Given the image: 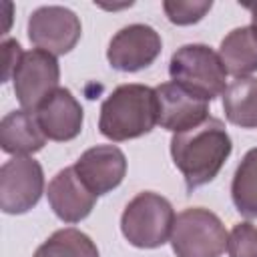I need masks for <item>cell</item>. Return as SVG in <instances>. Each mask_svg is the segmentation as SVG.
<instances>
[{
	"instance_id": "277c9868",
	"label": "cell",
	"mask_w": 257,
	"mask_h": 257,
	"mask_svg": "<svg viewBox=\"0 0 257 257\" xmlns=\"http://www.w3.org/2000/svg\"><path fill=\"white\" fill-rule=\"evenodd\" d=\"M169 74L173 82L207 98L209 102L227 88V70L223 60L219 52L207 44H185L177 48L169 60Z\"/></svg>"
},
{
	"instance_id": "ac0fdd59",
	"label": "cell",
	"mask_w": 257,
	"mask_h": 257,
	"mask_svg": "<svg viewBox=\"0 0 257 257\" xmlns=\"http://www.w3.org/2000/svg\"><path fill=\"white\" fill-rule=\"evenodd\" d=\"M32 257H100L96 243L80 229L64 227L54 231Z\"/></svg>"
},
{
	"instance_id": "7402d4cb",
	"label": "cell",
	"mask_w": 257,
	"mask_h": 257,
	"mask_svg": "<svg viewBox=\"0 0 257 257\" xmlns=\"http://www.w3.org/2000/svg\"><path fill=\"white\" fill-rule=\"evenodd\" d=\"M249 10H251V28L257 36V6H249Z\"/></svg>"
},
{
	"instance_id": "7c38bea8",
	"label": "cell",
	"mask_w": 257,
	"mask_h": 257,
	"mask_svg": "<svg viewBox=\"0 0 257 257\" xmlns=\"http://www.w3.org/2000/svg\"><path fill=\"white\" fill-rule=\"evenodd\" d=\"M46 197L54 215L64 223H80L96 203V195L84 185L74 167H64L50 179Z\"/></svg>"
},
{
	"instance_id": "9a60e30c",
	"label": "cell",
	"mask_w": 257,
	"mask_h": 257,
	"mask_svg": "<svg viewBox=\"0 0 257 257\" xmlns=\"http://www.w3.org/2000/svg\"><path fill=\"white\" fill-rule=\"evenodd\" d=\"M219 56L227 74L245 78L257 72V36L251 26L233 28L219 46Z\"/></svg>"
},
{
	"instance_id": "52a82bcc",
	"label": "cell",
	"mask_w": 257,
	"mask_h": 257,
	"mask_svg": "<svg viewBox=\"0 0 257 257\" xmlns=\"http://www.w3.org/2000/svg\"><path fill=\"white\" fill-rule=\"evenodd\" d=\"M60 66L54 54L32 48L22 54L12 74L14 94L24 110H36L40 102L58 88Z\"/></svg>"
},
{
	"instance_id": "8fae6325",
	"label": "cell",
	"mask_w": 257,
	"mask_h": 257,
	"mask_svg": "<svg viewBox=\"0 0 257 257\" xmlns=\"http://www.w3.org/2000/svg\"><path fill=\"white\" fill-rule=\"evenodd\" d=\"M72 167L84 185L100 197L122 183L126 175V157L116 145H96L86 149Z\"/></svg>"
},
{
	"instance_id": "e0dca14e",
	"label": "cell",
	"mask_w": 257,
	"mask_h": 257,
	"mask_svg": "<svg viewBox=\"0 0 257 257\" xmlns=\"http://www.w3.org/2000/svg\"><path fill=\"white\" fill-rule=\"evenodd\" d=\"M231 199L243 217H257V147L249 149L241 159L231 181Z\"/></svg>"
},
{
	"instance_id": "30bf717a",
	"label": "cell",
	"mask_w": 257,
	"mask_h": 257,
	"mask_svg": "<svg viewBox=\"0 0 257 257\" xmlns=\"http://www.w3.org/2000/svg\"><path fill=\"white\" fill-rule=\"evenodd\" d=\"M159 104V124L173 135L199 126L209 118V100L177 82H163L155 88Z\"/></svg>"
},
{
	"instance_id": "ffe728a7",
	"label": "cell",
	"mask_w": 257,
	"mask_h": 257,
	"mask_svg": "<svg viewBox=\"0 0 257 257\" xmlns=\"http://www.w3.org/2000/svg\"><path fill=\"white\" fill-rule=\"evenodd\" d=\"M227 251L229 257H257V225L237 223L229 233Z\"/></svg>"
},
{
	"instance_id": "4fadbf2b",
	"label": "cell",
	"mask_w": 257,
	"mask_h": 257,
	"mask_svg": "<svg viewBox=\"0 0 257 257\" xmlns=\"http://www.w3.org/2000/svg\"><path fill=\"white\" fill-rule=\"evenodd\" d=\"M38 124L48 141L66 143L80 135L84 112L76 96L64 88L58 86L50 96H46L40 106L34 110Z\"/></svg>"
},
{
	"instance_id": "3957f363",
	"label": "cell",
	"mask_w": 257,
	"mask_h": 257,
	"mask_svg": "<svg viewBox=\"0 0 257 257\" xmlns=\"http://www.w3.org/2000/svg\"><path fill=\"white\" fill-rule=\"evenodd\" d=\"M175 217L167 197L155 191H143L126 203L120 215V231L133 247L157 249L171 239Z\"/></svg>"
},
{
	"instance_id": "7a4b0ae2",
	"label": "cell",
	"mask_w": 257,
	"mask_h": 257,
	"mask_svg": "<svg viewBox=\"0 0 257 257\" xmlns=\"http://www.w3.org/2000/svg\"><path fill=\"white\" fill-rule=\"evenodd\" d=\"M155 124H159L157 92L147 84H120L100 104L98 131L114 143L149 135Z\"/></svg>"
},
{
	"instance_id": "5b68a950",
	"label": "cell",
	"mask_w": 257,
	"mask_h": 257,
	"mask_svg": "<svg viewBox=\"0 0 257 257\" xmlns=\"http://www.w3.org/2000/svg\"><path fill=\"white\" fill-rule=\"evenodd\" d=\"M169 241L177 257H221L227 249L229 233L213 211L189 207L175 217Z\"/></svg>"
},
{
	"instance_id": "d6986e66",
	"label": "cell",
	"mask_w": 257,
	"mask_h": 257,
	"mask_svg": "<svg viewBox=\"0 0 257 257\" xmlns=\"http://www.w3.org/2000/svg\"><path fill=\"white\" fill-rule=\"evenodd\" d=\"M213 8L211 0H165L163 10L169 18V22L177 26H189L197 24L205 18V14Z\"/></svg>"
},
{
	"instance_id": "44dd1931",
	"label": "cell",
	"mask_w": 257,
	"mask_h": 257,
	"mask_svg": "<svg viewBox=\"0 0 257 257\" xmlns=\"http://www.w3.org/2000/svg\"><path fill=\"white\" fill-rule=\"evenodd\" d=\"M22 46L18 44V40L14 38H6L2 42V56H4V72H2V82L10 80L16 66L20 64V58H22Z\"/></svg>"
},
{
	"instance_id": "ba28073f",
	"label": "cell",
	"mask_w": 257,
	"mask_h": 257,
	"mask_svg": "<svg viewBox=\"0 0 257 257\" xmlns=\"http://www.w3.org/2000/svg\"><path fill=\"white\" fill-rule=\"evenodd\" d=\"M80 18L66 6H40L28 18L30 42L54 56L68 54L80 40Z\"/></svg>"
},
{
	"instance_id": "5bb4252c",
	"label": "cell",
	"mask_w": 257,
	"mask_h": 257,
	"mask_svg": "<svg viewBox=\"0 0 257 257\" xmlns=\"http://www.w3.org/2000/svg\"><path fill=\"white\" fill-rule=\"evenodd\" d=\"M38 118L32 110H12L0 120V147L4 153L14 157H30L46 145Z\"/></svg>"
},
{
	"instance_id": "2e32d148",
	"label": "cell",
	"mask_w": 257,
	"mask_h": 257,
	"mask_svg": "<svg viewBox=\"0 0 257 257\" xmlns=\"http://www.w3.org/2000/svg\"><path fill=\"white\" fill-rule=\"evenodd\" d=\"M225 118L241 128H257V78H235L223 92Z\"/></svg>"
},
{
	"instance_id": "8992f818",
	"label": "cell",
	"mask_w": 257,
	"mask_h": 257,
	"mask_svg": "<svg viewBox=\"0 0 257 257\" xmlns=\"http://www.w3.org/2000/svg\"><path fill=\"white\" fill-rule=\"evenodd\" d=\"M44 193L42 165L32 157H12L0 167V209L22 215L38 205Z\"/></svg>"
},
{
	"instance_id": "6da1fadb",
	"label": "cell",
	"mask_w": 257,
	"mask_h": 257,
	"mask_svg": "<svg viewBox=\"0 0 257 257\" xmlns=\"http://www.w3.org/2000/svg\"><path fill=\"white\" fill-rule=\"evenodd\" d=\"M233 151L223 120L209 116L199 126L177 133L171 139V157L185 179L189 193L211 183Z\"/></svg>"
},
{
	"instance_id": "9c48e42d",
	"label": "cell",
	"mask_w": 257,
	"mask_h": 257,
	"mask_svg": "<svg viewBox=\"0 0 257 257\" xmlns=\"http://www.w3.org/2000/svg\"><path fill=\"white\" fill-rule=\"evenodd\" d=\"M163 50L161 34L149 24H128L120 28L108 42L106 60L114 70L139 72L151 66Z\"/></svg>"
}]
</instances>
